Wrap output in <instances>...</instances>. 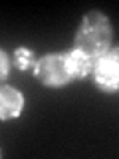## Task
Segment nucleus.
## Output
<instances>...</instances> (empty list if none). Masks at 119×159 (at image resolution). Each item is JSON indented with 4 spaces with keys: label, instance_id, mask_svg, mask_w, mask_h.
I'll return each mask as SVG.
<instances>
[{
    "label": "nucleus",
    "instance_id": "obj_1",
    "mask_svg": "<svg viewBox=\"0 0 119 159\" xmlns=\"http://www.w3.org/2000/svg\"><path fill=\"white\" fill-rule=\"evenodd\" d=\"M111 22L103 12L99 10H91L83 16L82 24L77 28L76 34V46L79 54H83L87 60L95 62L97 58H101L105 52L111 50Z\"/></svg>",
    "mask_w": 119,
    "mask_h": 159
},
{
    "label": "nucleus",
    "instance_id": "obj_2",
    "mask_svg": "<svg viewBox=\"0 0 119 159\" xmlns=\"http://www.w3.org/2000/svg\"><path fill=\"white\" fill-rule=\"evenodd\" d=\"M34 76L40 84L50 88H60L72 82V74H69L66 54H48L34 62Z\"/></svg>",
    "mask_w": 119,
    "mask_h": 159
},
{
    "label": "nucleus",
    "instance_id": "obj_3",
    "mask_svg": "<svg viewBox=\"0 0 119 159\" xmlns=\"http://www.w3.org/2000/svg\"><path fill=\"white\" fill-rule=\"evenodd\" d=\"M91 78L101 92L115 93L119 88V54L117 50H109L101 58L93 62Z\"/></svg>",
    "mask_w": 119,
    "mask_h": 159
},
{
    "label": "nucleus",
    "instance_id": "obj_4",
    "mask_svg": "<svg viewBox=\"0 0 119 159\" xmlns=\"http://www.w3.org/2000/svg\"><path fill=\"white\" fill-rule=\"evenodd\" d=\"M24 96L12 86H0V119H12L22 113Z\"/></svg>",
    "mask_w": 119,
    "mask_h": 159
},
{
    "label": "nucleus",
    "instance_id": "obj_5",
    "mask_svg": "<svg viewBox=\"0 0 119 159\" xmlns=\"http://www.w3.org/2000/svg\"><path fill=\"white\" fill-rule=\"evenodd\" d=\"M66 62H68V68H69V74H72L73 80L77 78H86L91 74V68H93V62L87 60L83 54H79L77 50H72V52H66Z\"/></svg>",
    "mask_w": 119,
    "mask_h": 159
},
{
    "label": "nucleus",
    "instance_id": "obj_6",
    "mask_svg": "<svg viewBox=\"0 0 119 159\" xmlns=\"http://www.w3.org/2000/svg\"><path fill=\"white\" fill-rule=\"evenodd\" d=\"M14 62H16V68L18 70H30V68H34V54H32V50L26 48V46L16 48V52H14Z\"/></svg>",
    "mask_w": 119,
    "mask_h": 159
},
{
    "label": "nucleus",
    "instance_id": "obj_7",
    "mask_svg": "<svg viewBox=\"0 0 119 159\" xmlns=\"http://www.w3.org/2000/svg\"><path fill=\"white\" fill-rule=\"evenodd\" d=\"M8 72H10V60L6 56V52H4V50H0V82H2V80H6Z\"/></svg>",
    "mask_w": 119,
    "mask_h": 159
}]
</instances>
